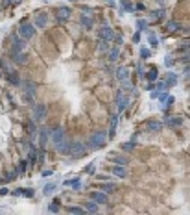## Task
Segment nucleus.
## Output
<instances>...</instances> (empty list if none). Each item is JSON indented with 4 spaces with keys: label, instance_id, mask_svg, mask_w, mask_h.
<instances>
[{
    "label": "nucleus",
    "instance_id": "603ef678",
    "mask_svg": "<svg viewBox=\"0 0 190 215\" xmlns=\"http://www.w3.org/2000/svg\"><path fill=\"white\" fill-rule=\"evenodd\" d=\"M8 193V189H0V195H6Z\"/></svg>",
    "mask_w": 190,
    "mask_h": 215
},
{
    "label": "nucleus",
    "instance_id": "a18cd8bd",
    "mask_svg": "<svg viewBox=\"0 0 190 215\" xmlns=\"http://www.w3.org/2000/svg\"><path fill=\"white\" fill-rule=\"evenodd\" d=\"M105 48H107V45H105V41L102 39V41H100V50H105Z\"/></svg>",
    "mask_w": 190,
    "mask_h": 215
},
{
    "label": "nucleus",
    "instance_id": "4468645a",
    "mask_svg": "<svg viewBox=\"0 0 190 215\" xmlns=\"http://www.w3.org/2000/svg\"><path fill=\"white\" fill-rule=\"evenodd\" d=\"M8 82L11 84V85H20V76L17 74V73H8Z\"/></svg>",
    "mask_w": 190,
    "mask_h": 215
},
{
    "label": "nucleus",
    "instance_id": "49530a36",
    "mask_svg": "<svg viewBox=\"0 0 190 215\" xmlns=\"http://www.w3.org/2000/svg\"><path fill=\"white\" fill-rule=\"evenodd\" d=\"M135 8H137V9H142V11H144V9H146V8H144V4H142V2H138V4H137Z\"/></svg>",
    "mask_w": 190,
    "mask_h": 215
},
{
    "label": "nucleus",
    "instance_id": "c03bdc74",
    "mask_svg": "<svg viewBox=\"0 0 190 215\" xmlns=\"http://www.w3.org/2000/svg\"><path fill=\"white\" fill-rule=\"evenodd\" d=\"M92 169H94V163H90L89 167H85V173H92Z\"/></svg>",
    "mask_w": 190,
    "mask_h": 215
},
{
    "label": "nucleus",
    "instance_id": "58836bf2",
    "mask_svg": "<svg viewBox=\"0 0 190 215\" xmlns=\"http://www.w3.org/2000/svg\"><path fill=\"white\" fill-rule=\"evenodd\" d=\"M68 213H83V210L78 208V206H70V208H68Z\"/></svg>",
    "mask_w": 190,
    "mask_h": 215
},
{
    "label": "nucleus",
    "instance_id": "393cba45",
    "mask_svg": "<svg viewBox=\"0 0 190 215\" xmlns=\"http://www.w3.org/2000/svg\"><path fill=\"white\" fill-rule=\"evenodd\" d=\"M56 189H57L56 184H46V185H44V195H52Z\"/></svg>",
    "mask_w": 190,
    "mask_h": 215
},
{
    "label": "nucleus",
    "instance_id": "ea45409f",
    "mask_svg": "<svg viewBox=\"0 0 190 215\" xmlns=\"http://www.w3.org/2000/svg\"><path fill=\"white\" fill-rule=\"evenodd\" d=\"M114 43H116V45H122V43H124V39H122L120 34H114Z\"/></svg>",
    "mask_w": 190,
    "mask_h": 215
},
{
    "label": "nucleus",
    "instance_id": "f704fd0d",
    "mask_svg": "<svg viewBox=\"0 0 190 215\" xmlns=\"http://www.w3.org/2000/svg\"><path fill=\"white\" fill-rule=\"evenodd\" d=\"M140 56H142V59H148V58L151 56L150 48H140Z\"/></svg>",
    "mask_w": 190,
    "mask_h": 215
},
{
    "label": "nucleus",
    "instance_id": "cd10ccee",
    "mask_svg": "<svg viewBox=\"0 0 190 215\" xmlns=\"http://www.w3.org/2000/svg\"><path fill=\"white\" fill-rule=\"evenodd\" d=\"M102 189L105 191V193H111V191L116 189V185H114V184H102Z\"/></svg>",
    "mask_w": 190,
    "mask_h": 215
},
{
    "label": "nucleus",
    "instance_id": "bb28decb",
    "mask_svg": "<svg viewBox=\"0 0 190 215\" xmlns=\"http://www.w3.org/2000/svg\"><path fill=\"white\" fill-rule=\"evenodd\" d=\"M120 4H122V9L124 11H133L135 9V6L131 2H127V0H120Z\"/></svg>",
    "mask_w": 190,
    "mask_h": 215
},
{
    "label": "nucleus",
    "instance_id": "2f4dec72",
    "mask_svg": "<svg viewBox=\"0 0 190 215\" xmlns=\"http://www.w3.org/2000/svg\"><path fill=\"white\" fill-rule=\"evenodd\" d=\"M118 59V48H113L109 52V61H116Z\"/></svg>",
    "mask_w": 190,
    "mask_h": 215
},
{
    "label": "nucleus",
    "instance_id": "a211bd4d",
    "mask_svg": "<svg viewBox=\"0 0 190 215\" xmlns=\"http://www.w3.org/2000/svg\"><path fill=\"white\" fill-rule=\"evenodd\" d=\"M13 59H15V63L22 65V63H26V61H28V56H26V54H22V52H19V54H15V56H13Z\"/></svg>",
    "mask_w": 190,
    "mask_h": 215
},
{
    "label": "nucleus",
    "instance_id": "8fccbe9b",
    "mask_svg": "<svg viewBox=\"0 0 190 215\" xmlns=\"http://www.w3.org/2000/svg\"><path fill=\"white\" fill-rule=\"evenodd\" d=\"M138 39H140V34H135V35H133V41H135V43H137V41H138Z\"/></svg>",
    "mask_w": 190,
    "mask_h": 215
},
{
    "label": "nucleus",
    "instance_id": "5fc2aeb1",
    "mask_svg": "<svg viewBox=\"0 0 190 215\" xmlns=\"http://www.w3.org/2000/svg\"><path fill=\"white\" fill-rule=\"evenodd\" d=\"M20 2V0H11V4H19Z\"/></svg>",
    "mask_w": 190,
    "mask_h": 215
},
{
    "label": "nucleus",
    "instance_id": "2eb2a0df",
    "mask_svg": "<svg viewBox=\"0 0 190 215\" xmlns=\"http://www.w3.org/2000/svg\"><path fill=\"white\" fill-rule=\"evenodd\" d=\"M113 174H116L118 178H124V176H126V169H124V165H114V167H113Z\"/></svg>",
    "mask_w": 190,
    "mask_h": 215
},
{
    "label": "nucleus",
    "instance_id": "4c0bfd02",
    "mask_svg": "<svg viewBox=\"0 0 190 215\" xmlns=\"http://www.w3.org/2000/svg\"><path fill=\"white\" fill-rule=\"evenodd\" d=\"M174 100H175L174 97H166V102H164V106H162V108H164V109H166V108H170V106L174 104Z\"/></svg>",
    "mask_w": 190,
    "mask_h": 215
},
{
    "label": "nucleus",
    "instance_id": "4be33fe9",
    "mask_svg": "<svg viewBox=\"0 0 190 215\" xmlns=\"http://www.w3.org/2000/svg\"><path fill=\"white\" fill-rule=\"evenodd\" d=\"M146 78H148L150 82H155V80H157V69H155V67H151L148 73H146Z\"/></svg>",
    "mask_w": 190,
    "mask_h": 215
},
{
    "label": "nucleus",
    "instance_id": "de8ad7c7",
    "mask_svg": "<svg viewBox=\"0 0 190 215\" xmlns=\"http://www.w3.org/2000/svg\"><path fill=\"white\" fill-rule=\"evenodd\" d=\"M81 11H83V13H85V15H89V13H90V8H89V6H85V8H83V9H81Z\"/></svg>",
    "mask_w": 190,
    "mask_h": 215
},
{
    "label": "nucleus",
    "instance_id": "1a4fd4ad",
    "mask_svg": "<svg viewBox=\"0 0 190 215\" xmlns=\"http://www.w3.org/2000/svg\"><path fill=\"white\" fill-rule=\"evenodd\" d=\"M90 199L94 202H98V204H107V195L105 193H100V191H94V193H90Z\"/></svg>",
    "mask_w": 190,
    "mask_h": 215
},
{
    "label": "nucleus",
    "instance_id": "412c9836",
    "mask_svg": "<svg viewBox=\"0 0 190 215\" xmlns=\"http://www.w3.org/2000/svg\"><path fill=\"white\" fill-rule=\"evenodd\" d=\"M39 134H41V141H39V147L42 149V147L46 145V139H48V130H39Z\"/></svg>",
    "mask_w": 190,
    "mask_h": 215
},
{
    "label": "nucleus",
    "instance_id": "f03ea898",
    "mask_svg": "<svg viewBox=\"0 0 190 215\" xmlns=\"http://www.w3.org/2000/svg\"><path fill=\"white\" fill-rule=\"evenodd\" d=\"M19 34L22 35V39H32L33 35H35V28L32 26V24H26V22H22V24L19 26Z\"/></svg>",
    "mask_w": 190,
    "mask_h": 215
},
{
    "label": "nucleus",
    "instance_id": "f8f14e48",
    "mask_svg": "<svg viewBox=\"0 0 190 215\" xmlns=\"http://www.w3.org/2000/svg\"><path fill=\"white\" fill-rule=\"evenodd\" d=\"M166 124H168L170 128H179L183 124V119H179V117H168V119H166Z\"/></svg>",
    "mask_w": 190,
    "mask_h": 215
},
{
    "label": "nucleus",
    "instance_id": "0eeeda50",
    "mask_svg": "<svg viewBox=\"0 0 190 215\" xmlns=\"http://www.w3.org/2000/svg\"><path fill=\"white\" fill-rule=\"evenodd\" d=\"M44 113H46V106L44 104H35L33 106V117L37 119V121L44 119Z\"/></svg>",
    "mask_w": 190,
    "mask_h": 215
},
{
    "label": "nucleus",
    "instance_id": "ddd939ff",
    "mask_svg": "<svg viewBox=\"0 0 190 215\" xmlns=\"http://www.w3.org/2000/svg\"><path fill=\"white\" fill-rule=\"evenodd\" d=\"M116 78L120 80V82H122V80H127V78H129V70H127L126 67H120V69L116 70Z\"/></svg>",
    "mask_w": 190,
    "mask_h": 215
},
{
    "label": "nucleus",
    "instance_id": "9b49d317",
    "mask_svg": "<svg viewBox=\"0 0 190 215\" xmlns=\"http://www.w3.org/2000/svg\"><path fill=\"white\" fill-rule=\"evenodd\" d=\"M22 87H24V91H26V97L32 100L33 95H35V84L33 82H24V85H22Z\"/></svg>",
    "mask_w": 190,
    "mask_h": 215
},
{
    "label": "nucleus",
    "instance_id": "f3484780",
    "mask_svg": "<svg viewBox=\"0 0 190 215\" xmlns=\"http://www.w3.org/2000/svg\"><path fill=\"white\" fill-rule=\"evenodd\" d=\"M116 121H118V117L113 115L111 117V126H109V135L111 137H114V134H116Z\"/></svg>",
    "mask_w": 190,
    "mask_h": 215
},
{
    "label": "nucleus",
    "instance_id": "37998d69",
    "mask_svg": "<svg viewBox=\"0 0 190 215\" xmlns=\"http://www.w3.org/2000/svg\"><path fill=\"white\" fill-rule=\"evenodd\" d=\"M26 126H28V132H30V134H33V132H35V124H33L32 121H30V123H28Z\"/></svg>",
    "mask_w": 190,
    "mask_h": 215
},
{
    "label": "nucleus",
    "instance_id": "6e6552de",
    "mask_svg": "<svg viewBox=\"0 0 190 215\" xmlns=\"http://www.w3.org/2000/svg\"><path fill=\"white\" fill-rule=\"evenodd\" d=\"M46 24H48V15H46L44 11L37 13V15H35V26L42 28V26H46Z\"/></svg>",
    "mask_w": 190,
    "mask_h": 215
},
{
    "label": "nucleus",
    "instance_id": "72a5a7b5",
    "mask_svg": "<svg viewBox=\"0 0 190 215\" xmlns=\"http://www.w3.org/2000/svg\"><path fill=\"white\" fill-rule=\"evenodd\" d=\"M146 24H148V20H144V19H138V20H137L138 30H146Z\"/></svg>",
    "mask_w": 190,
    "mask_h": 215
},
{
    "label": "nucleus",
    "instance_id": "6e6d98bb",
    "mask_svg": "<svg viewBox=\"0 0 190 215\" xmlns=\"http://www.w3.org/2000/svg\"><path fill=\"white\" fill-rule=\"evenodd\" d=\"M44 2H50V0H44Z\"/></svg>",
    "mask_w": 190,
    "mask_h": 215
},
{
    "label": "nucleus",
    "instance_id": "79ce46f5",
    "mask_svg": "<svg viewBox=\"0 0 190 215\" xmlns=\"http://www.w3.org/2000/svg\"><path fill=\"white\" fill-rule=\"evenodd\" d=\"M113 161H114L116 165H126V159H124V158H114Z\"/></svg>",
    "mask_w": 190,
    "mask_h": 215
},
{
    "label": "nucleus",
    "instance_id": "6ab92c4d",
    "mask_svg": "<svg viewBox=\"0 0 190 215\" xmlns=\"http://www.w3.org/2000/svg\"><path fill=\"white\" fill-rule=\"evenodd\" d=\"M116 104H118V109H124L126 108V99L122 97V93H116Z\"/></svg>",
    "mask_w": 190,
    "mask_h": 215
},
{
    "label": "nucleus",
    "instance_id": "20e7f679",
    "mask_svg": "<svg viewBox=\"0 0 190 215\" xmlns=\"http://www.w3.org/2000/svg\"><path fill=\"white\" fill-rule=\"evenodd\" d=\"M22 50H24V41H22V39H19L17 35H13V41H11V48H9V54H11V58H13L15 54L22 52Z\"/></svg>",
    "mask_w": 190,
    "mask_h": 215
},
{
    "label": "nucleus",
    "instance_id": "5701e85b",
    "mask_svg": "<svg viewBox=\"0 0 190 215\" xmlns=\"http://www.w3.org/2000/svg\"><path fill=\"white\" fill-rule=\"evenodd\" d=\"M81 24H83L87 30H90V28H92V20H90L87 15H83V13H81Z\"/></svg>",
    "mask_w": 190,
    "mask_h": 215
},
{
    "label": "nucleus",
    "instance_id": "e433bc0d",
    "mask_svg": "<svg viewBox=\"0 0 190 215\" xmlns=\"http://www.w3.org/2000/svg\"><path fill=\"white\" fill-rule=\"evenodd\" d=\"M133 147H135V143H124V145H122V150L131 152V150H133Z\"/></svg>",
    "mask_w": 190,
    "mask_h": 215
},
{
    "label": "nucleus",
    "instance_id": "864d4df0",
    "mask_svg": "<svg viewBox=\"0 0 190 215\" xmlns=\"http://www.w3.org/2000/svg\"><path fill=\"white\" fill-rule=\"evenodd\" d=\"M11 4V0H4V6H9Z\"/></svg>",
    "mask_w": 190,
    "mask_h": 215
},
{
    "label": "nucleus",
    "instance_id": "a878e982",
    "mask_svg": "<svg viewBox=\"0 0 190 215\" xmlns=\"http://www.w3.org/2000/svg\"><path fill=\"white\" fill-rule=\"evenodd\" d=\"M65 185L74 187V189H80V187H81V182H80V180H66V182H65Z\"/></svg>",
    "mask_w": 190,
    "mask_h": 215
},
{
    "label": "nucleus",
    "instance_id": "39448f33",
    "mask_svg": "<svg viewBox=\"0 0 190 215\" xmlns=\"http://www.w3.org/2000/svg\"><path fill=\"white\" fill-rule=\"evenodd\" d=\"M161 128H162V124H161L159 121H155V119H150V121L144 123V130H146L148 134H155V132H159Z\"/></svg>",
    "mask_w": 190,
    "mask_h": 215
},
{
    "label": "nucleus",
    "instance_id": "c756f323",
    "mask_svg": "<svg viewBox=\"0 0 190 215\" xmlns=\"http://www.w3.org/2000/svg\"><path fill=\"white\" fill-rule=\"evenodd\" d=\"M162 15H164V11H162V9H157V11L151 13V19H153V20H159V19H162Z\"/></svg>",
    "mask_w": 190,
    "mask_h": 215
},
{
    "label": "nucleus",
    "instance_id": "c9c22d12",
    "mask_svg": "<svg viewBox=\"0 0 190 215\" xmlns=\"http://www.w3.org/2000/svg\"><path fill=\"white\" fill-rule=\"evenodd\" d=\"M48 210H50V211H54V213H57V211H59V202H57V200H54V202L48 206Z\"/></svg>",
    "mask_w": 190,
    "mask_h": 215
},
{
    "label": "nucleus",
    "instance_id": "7ed1b4c3",
    "mask_svg": "<svg viewBox=\"0 0 190 215\" xmlns=\"http://www.w3.org/2000/svg\"><path fill=\"white\" fill-rule=\"evenodd\" d=\"M50 137H52V141H54L56 147H61L63 143H65V130L63 128H56V130L50 132Z\"/></svg>",
    "mask_w": 190,
    "mask_h": 215
},
{
    "label": "nucleus",
    "instance_id": "3c124183",
    "mask_svg": "<svg viewBox=\"0 0 190 215\" xmlns=\"http://www.w3.org/2000/svg\"><path fill=\"white\" fill-rule=\"evenodd\" d=\"M153 87H155V84H148V85H146V89H148V91H151Z\"/></svg>",
    "mask_w": 190,
    "mask_h": 215
},
{
    "label": "nucleus",
    "instance_id": "a19ab883",
    "mask_svg": "<svg viewBox=\"0 0 190 215\" xmlns=\"http://www.w3.org/2000/svg\"><path fill=\"white\" fill-rule=\"evenodd\" d=\"M155 87H157L159 91H164V89H166V87H168V85H166L164 82H159V84H155Z\"/></svg>",
    "mask_w": 190,
    "mask_h": 215
},
{
    "label": "nucleus",
    "instance_id": "9d476101",
    "mask_svg": "<svg viewBox=\"0 0 190 215\" xmlns=\"http://www.w3.org/2000/svg\"><path fill=\"white\" fill-rule=\"evenodd\" d=\"M113 35H114V32H113L111 28H107V26L98 30V37H100V39H103V41H107V39H113Z\"/></svg>",
    "mask_w": 190,
    "mask_h": 215
},
{
    "label": "nucleus",
    "instance_id": "423d86ee",
    "mask_svg": "<svg viewBox=\"0 0 190 215\" xmlns=\"http://www.w3.org/2000/svg\"><path fill=\"white\" fill-rule=\"evenodd\" d=\"M56 17H57V20L61 22V24H65V22L70 19V9L68 8H59L57 13H56Z\"/></svg>",
    "mask_w": 190,
    "mask_h": 215
},
{
    "label": "nucleus",
    "instance_id": "aec40b11",
    "mask_svg": "<svg viewBox=\"0 0 190 215\" xmlns=\"http://www.w3.org/2000/svg\"><path fill=\"white\" fill-rule=\"evenodd\" d=\"M164 84H166V85H175V84H177V76H175V74H172V73H170V74H166Z\"/></svg>",
    "mask_w": 190,
    "mask_h": 215
},
{
    "label": "nucleus",
    "instance_id": "c85d7f7f",
    "mask_svg": "<svg viewBox=\"0 0 190 215\" xmlns=\"http://www.w3.org/2000/svg\"><path fill=\"white\" fill-rule=\"evenodd\" d=\"M168 30H170V32H175V30H179V22H175V20H170V22H168Z\"/></svg>",
    "mask_w": 190,
    "mask_h": 215
},
{
    "label": "nucleus",
    "instance_id": "7c9ffc66",
    "mask_svg": "<svg viewBox=\"0 0 190 215\" xmlns=\"http://www.w3.org/2000/svg\"><path fill=\"white\" fill-rule=\"evenodd\" d=\"M148 39H150V45H151V46H159V41H157V37H155L151 32L148 34Z\"/></svg>",
    "mask_w": 190,
    "mask_h": 215
},
{
    "label": "nucleus",
    "instance_id": "b1692460",
    "mask_svg": "<svg viewBox=\"0 0 190 215\" xmlns=\"http://www.w3.org/2000/svg\"><path fill=\"white\" fill-rule=\"evenodd\" d=\"M85 208H87V210H89L90 213H96V211H98V204H96V202H94V200L87 202V204H85Z\"/></svg>",
    "mask_w": 190,
    "mask_h": 215
},
{
    "label": "nucleus",
    "instance_id": "09e8293b",
    "mask_svg": "<svg viewBox=\"0 0 190 215\" xmlns=\"http://www.w3.org/2000/svg\"><path fill=\"white\" fill-rule=\"evenodd\" d=\"M164 63H166V65H168V67H170V65H172V58L168 56V58H166V59H164Z\"/></svg>",
    "mask_w": 190,
    "mask_h": 215
},
{
    "label": "nucleus",
    "instance_id": "dca6fc26",
    "mask_svg": "<svg viewBox=\"0 0 190 215\" xmlns=\"http://www.w3.org/2000/svg\"><path fill=\"white\" fill-rule=\"evenodd\" d=\"M13 195H26V197H33V189H22V187H19V189H15L13 191Z\"/></svg>",
    "mask_w": 190,
    "mask_h": 215
},
{
    "label": "nucleus",
    "instance_id": "f257e3e1",
    "mask_svg": "<svg viewBox=\"0 0 190 215\" xmlns=\"http://www.w3.org/2000/svg\"><path fill=\"white\" fill-rule=\"evenodd\" d=\"M89 145L90 149H102L105 145V132H96L89 137Z\"/></svg>",
    "mask_w": 190,
    "mask_h": 215
},
{
    "label": "nucleus",
    "instance_id": "473e14b6",
    "mask_svg": "<svg viewBox=\"0 0 190 215\" xmlns=\"http://www.w3.org/2000/svg\"><path fill=\"white\" fill-rule=\"evenodd\" d=\"M26 167H28V163H26V161H20V163H19V167H17V173H19V174H22V173L26 171Z\"/></svg>",
    "mask_w": 190,
    "mask_h": 215
}]
</instances>
